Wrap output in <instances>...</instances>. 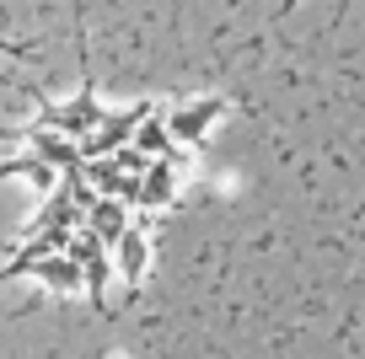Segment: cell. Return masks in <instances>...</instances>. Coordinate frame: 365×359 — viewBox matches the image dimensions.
I'll use <instances>...</instances> for the list:
<instances>
[{
	"label": "cell",
	"mask_w": 365,
	"mask_h": 359,
	"mask_svg": "<svg viewBox=\"0 0 365 359\" xmlns=\"http://www.w3.org/2000/svg\"><path fill=\"white\" fill-rule=\"evenodd\" d=\"M103 124V102H97V86H81V97L70 102V108H54L48 97H38V129H54V135L65 140H86L91 129Z\"/></svg>",
	"instance_id": "1"
},
{
	"label": "cell",
	"mask_w": 365,
	"mask_h": 359,
	"mask_svg": "<svg viewBox=\"0 0 365 359\" xmlns=\"http://www.w3.org/2000/svg\"><path fill=\"white\" fill-rule=\"evenodd\" d=\"M220 118H226V97H199V102H188V108H172L161 124H167L172 145H199Z\"/></svg>",
	"instance_id": "2"
},
{
	"label": "cell",
	"mask_w": 365,
	"mask_h": 359,
	"mask_svg": "<svg viewBox=\"0 0 365 359\" xmlns=\"http://www.w3.org/2000/svg\"><path fill=\"white\" fill-rule=\"evenodd\" d=\"M27 156L48 161L59 172V182H81V172H86V156H81L76 140L54 135V129H38V124H27Z\"/></svg>",
	"instance_id": "3"
},
{
	"label": "cell",
	"mask_w": 365,
	"mask_h": 359,
	"mask_svg": "<svg viewBox=\"0 0 365 359\" xmlns=\"http://www.w3.org/2000/svg\"><path fill=\"white\" fill-rule=\"evenodd\" d=\"M145 113H150V102H135V108H124V113H103V124L81 140V156L91 161V156H113V150H124Z\"/></svg>",
	"instance_id": "4"
},
{
	"label": "cell",
	"mask_w": 365,
	"mask_h": 359,
	"mask_svg": "<svg viewBox=\"0 0 365 359\" xmlns=\"http://www.w3.org/2000/svg\"><path fill=\"white\" fill-rule=\"evenodd\" d=\"M113 269H118V279H124L129 290L145 284V274H150V236H145L140 220H129V231L113 241Z\"/></svg>",
	"instance_id": "5"
},
{
	"label": "cell",
	"mask_w": 365,
	"mask_h": 359,
	"mask_svg": "<svg viewBox=\"0 0 365 359\" xmlns=\"http://www.w3.org/2000/svg\"><path fill=\"white\" fill-rule=\"evenodd\" d=\"M178 177H182V172L172 167V161H145L140 188H135V204H140V209H172V204H178Z\"/></svg>",
	"instance_id": "6"
},
{
	"label": "cell",
	"mask_w": 365,
	"mask_h": 359,
	"mask_svg": "<svg viewBox=\"0 0 365 359\" xmlns=\"http://www.w3.org/2000/svg\"><path fill=\"white\" fill-rule=\"evenodd\" d=\"M129 231V204H118V199H91V209H86V236L97 241L103 252H113V241Z\"/></svg>",
	"instance_id": "7"
},
{
	"label": "cell",
	"mask_w": 365,
	"mask_h": 359,
	"mask_svg": "<svg viewBox=\"0 0 365 359\" xmlns=\"http://www.w3.org/2000/svg\"><path fill=\"white\" fill-rule=\"evenodd\" d=\"M129 150H135V156H145V161H172V156H178V145L167 140V124L156 118V108H150L145 118H140V129L129 135Z\"/></svg>",
	"instance_id": "8"
},
{
	"label": "cell",
	"mask_w": 365,
	"mask_h": 359,
	"mask_svg": "<svg viewBox=\"0 0 365 359\" xmlns=\"http://www.w3.org/2000/svg\"><path fill=\"white\" fill-rule=\"evenodd\" d=\"M33 279L43 284V290H54V295H76L81 290V263L65 258V252H54V258H38L33 263Z\"/></svg>",
	"instance_id": "9"
},
{
	"label": "cell",
	"mask_w": 365,
	"mask_h": 359,
	"mask_svg": "<svg viewBox=\"0 0 365 359\" xmlns=\"http://www.w3.org/2000/svg\"><path fill=\"white\" fill-rule=\"evenodd\" d=\"M0 177H27L38 193H43V199L59 188V172L48 167V161H38V156H11V161H0Z\"/></svg>",
	"instance_id": "10"
},
{
	"label": "cell",
	"mask_w": 365,
	"mask_h": 359,
	"mask_svg": "<svg viewBox=\"0 0 365 359\" xmlns=\"http://www.w3.org/2000/svg\"><path fill=\"white\" fill-rule=\"evenodd\" d=\"M0 54H27L22 43H6V38H0Z\"/></svg>",
	"instance_id": "11"
}]
</instances>
